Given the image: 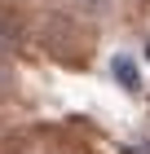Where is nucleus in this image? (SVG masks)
<instances>
[{
	"mask_svg": "<svg viewBox=\"0 0 150 154\" xmlns=\"http://www.w3.org/2000/svg\"><path fill=\"white\" fill-rule=\"evenodd\" d=\"M110 75H115V79L124 84L128 93H137V88H141V75H137V62H132V57H124V53H119V57L110 62Z\"/></svg>",
	"mask_w": 150,
	"mask_h": 154,
	"instance_id": "f257e3e1",
	"label": "nucleus"
}]
</instances>
